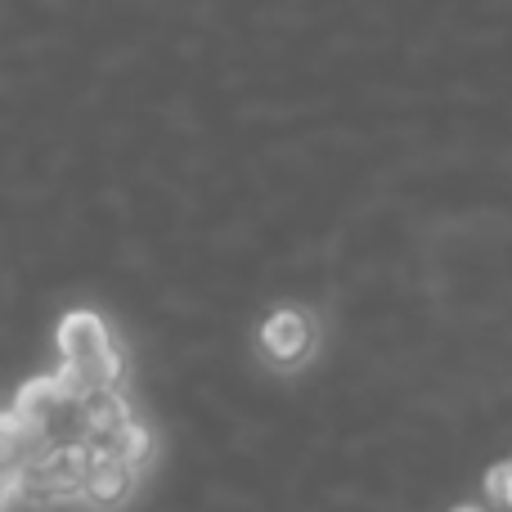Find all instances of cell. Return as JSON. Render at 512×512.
I'll return each mask as SVG.
<instances>
[{"label": "cell", "instance_id": "obj_5", "mask_svg": "<svg viewBox=\"0 0 512 512\" xmlns=\"http://www.w3.org/2000/svg\"><path fill=\"white\" fill-rule=\"evenodd\" d=\"M261 351L279 364H297L310 351V319L297 310H274L261 324Z\"/></svg>", "mask_w": 512, "mask_h": 512}, {"label": "cell", "instance_id": "obj_8", "mask_svg": "<svg viewBox=\"0 0 512 512\" xmlns=\"http://www.w3.org/2000/svg\"><path fill=\"white\" fill-rule=\"evenodd\" d=\"M454 512H481L477 504H463V508H454Z\"/></svg>", "mask_w": 512, "mask_h": 512}, {"label": "cell", "instance_id": "obj_1", "mask_svg": "<svg viewBox=\"0 0 512 512\" xmlns=\"http://www.w3.org/2000/svg\"><path fill=\"white\" fill-rule=\"evenodd\" d=\"M54 378L63 382L72 400L122 382V351H117L113 333L95 310H68L59 319V369H54Z\"/></svg>", "mask_w": 512, "mask_h": 512}, {"label": "cell", "instance_id": "obj_2", "mask_svg": "<svg viewBox=\"0 0 512 512\" xmlns=\"http://www.w3.org/2000/svg\"><path fill=\"white\" fill-rule=\"evenodd\" d=\"M86 472H90V445L59 441V445H45V450L27 463L14 490L23 499H32V504H63V499L81 495Z\"/></svg>", "mask_w": 512, "mask_h": 512}, {"label": "cell", "instance_id": "obj_6", "mask_svg": "<svg viewBox=\"0 0 512 512\" xmlns=\"http://www.w3.org/2000/svg\"><path fill=\"white\" fill-rule=\"evenodd\" d=\"M104 450L113 454V459H122L126 468H135V472H140L144 463H149V454H153V436H149V427H144V423H135V418H131V423H126L122 432H117L113 441L104 445Z\"/></svg>", "mask_w": 512, "mask_h": 512}, {"label": "cell", "instance_id": "obj_3", "mask_svg": "<svg viewBox=\"0 0 512 512\" xmlns=\"http://www.w3.org/2000/svg\"><path fill=\"white\" fill-rule=\"evenodd\" d=\"M131 418H135L131 405H126V396L117 387L90 391V396L77 400V436L86 445H108L126 423H131Z\"/></svg>", "mask_w": 512, "mask_h": 512}, {"label": "cell", "instance_id": "obj_7", "mask_svg": "<svg viewBox=\"0 0 512 512\" xmlns=\"http://www.w3.org/2000/svg\"><path fill=\"white\" fill-rule=\"evenodd\" d=\"M486 499H490V508L512 512V459L495 463V468L486 472Z\"/></svg>", "mask_w": 512, "mask_h": 512}, {"label": "cell", "instance_id": "obj_4", "mask_svg": "<svg viewBox=\"0 0 512 512\" xmlns=\"http://www.w3.org/2000/svg\"><path fill=\"white\" fill-rule=\"evenodd\" d=\"M135 477L140 472L126 468L122 459H113L104 445H90V472H86V486H81V499H90L95 508H117L131 499Z\"/></svg>", "mask_w": 512, "mask_h": 512}]
</instances>
